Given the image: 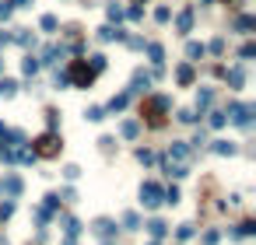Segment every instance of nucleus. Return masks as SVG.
<instances>
[{"mask_svg": "<svg viewBox=\"0 0 256 245\" xmlns=\"http://www.w3.org/2000/svg\"><path fill=\"white\" fill-rule=\"evenodd\" d=\"M137 133H141V123H133V119H130V123H123V137H127V140H133Z\"/></svg>", "mask_w": 256, "mask_h": 245, "instance_id": "obj_15", "label": "nucleus"}, {"mask_svg": "<svg viewBox=\"0 0 256 245\" xmlns=\"http://www.w3.org/2000/svg\"><path fill=\"white\" fill-rule=\"evenodd\" d=\"M210 102H214V91H210V88H207V91H200V95H197V109H207V105H210Z\"/></svg>", "mask_w": 256, "mask_h": 245, "instance_id": "obj_16", "label": "nucleus"}, {"mask_svg": "<svg viewBox=\"0 0 256 245\" xmlns=\"http://www.w3.org/2000/svg\"><path fill=\"white\" fill-rule=\"evenodd\" d=\"M165 172H169L172 179H183V175H190V168H186V165H165Z\"/></svg>", "mask_w": 256, "mask_h": 245, "instance_id": "obj_12", "label": "nucleus"}, {"mask_svg": "<svg viewBox=\"0 0 256 245\" xmlns=\"http://www.w3.org/2000/svg\"><path fill=\"white\" fill-rule=\"evenodd\" d=\"M112 228H116V224H112L109 217H98V221H95V228H92V231H95V235H98V238H102L105 245H112Z\"/></svg>", "mask_w": 256, "mask_h": 245, "instance_id": "obj_3", "label": "nucleus"}, {"mask_svg": "<svg viewBox=\"0 0 256 245\" xmlns=\"http://www.w3.org/2000/svg\"><path fill=\"white\" fill-rule=\"evenodd\" d=\"M53 151H56V137H53V133H46V137L39 140V154H53Z\"/></svg>", "mask_w": 256, "mask_h": 245, "instance_id": "obj_8", "label": "nucleus"}, {"mask_svg": "<svg viewBox=\"0 0 256 245\" xmlns=\"http://www.w3.org/2000/svg\"><path fill=\"white\" fill-rule=\"evenodd\" d=\"M21 70H25L28 77H32L35 70H39V60H35V56H25V63H21Z\"/></svg>", "mask_w": 256, "mask_h": 245, "instance_id": "obj_18", "label": "nucleus"}, {"mask_svg": "<svg viewBox=\"0 0 256 245\" xmlns=\"http://www.w3.org/2000/svg\"><path fill=\"white\" fill-rule=\"evenodd\" d=\"M228 112H232V119L242 126V130H249V123H253V105H232Z\"/></svg>", "mask_w": 256, "mask_h": 245, "instance_id": "obj_2", "label": "nucleus"}, {"mask_svg": "<svg viewBox=\"0 0 256 245\" xmlns=\"http://www.w3.org/2000/svg\"><path fill=\"white\" fill-rule=\"evenodd\" d=\"M169 158H176V161L183 165V161H190V147H186V144H172V147H169Z\"/></svg>", "mask_w": 256, "mask_h": 245, "instance_id": "obj_5", "label": "nucleus"}, {"mask_svg": "<svg viewBox=\"0 0 256 245\" xmlns=\"http://www.w3.org/2000/svg\"><path fill=\"white\" fill-rule=\"evenodd\" d=\"M228 84H232V88H242V70H228Z\"/></svg>", "mask_w": 256, "mask_h": 245, "instance_id": "obj_23", "label": "nucleus"}, {"mask_svg": "<svg viewBox=\"0 0 256 245\" xmlns=\"http://www.w3.org/2000/svg\"><path fill=\"white\" fill-rule=\"evenodd\" d=\"M179 238H183V242L193 238V224H183V228H179Z\"/></svg>", "mask_w": 256, "mask_h": 245, "instance_id": "obj_34", "label": "nucleus"}, {"mask_svg": "<svg viewBox=\"0 0 256 245\" xmlns=\"http://www.w3.org/2000/svg\"><path fill=\"white\" fill-rule=\"evenodd\" d=\"M253 231H256V224L246 221V224H239V228H235V238H246V235H253Z\"/></svg>", "mask_w": 256, "mask_h": 245, "instance_id": "obj_21", "label": "nucleus"}, {"mask_svg": "<svg viewBox=\"0 0 256 245\" xmlns=\"http://www.w3.org/2000/svg\"><path fill=\"white\" fill-rule=\"evenodd\" d=\"M214 151H218V154H235V144H228V140H214Z\"/></svg>", "mask_w": 256, "mask_h": 245, "instance_id": "obj_20", "label": "nucleus"}, {"mask_svg": "<svg viewBox=\"0 0 256 245\" xmlns=\"http://www.w3.org/2000/svg\"><path fill=\"white\" fill-rule=\"evenodd\" d=\"M98 39H102V42H112V39H123V32H119V28H109V25H105L102 32H98Z\"/></svg>", "mask_w": 256, "mask_h": 245, "instance_id": "obj_9", "label": "nucleus"}, {"mask_svg": "<svg viewBox=\"0 0 256 245\" xmlns=\"http://www.w3.org/2000/svg\"><path fill=\"white\" fill-rule=\"evenodd\" d=\"M165 203H179V189L172 186V189H165Z\"/></svg>", "mask_w": 256, "mask_h": 245, "instance_id": "obj_30", "label": "nucleus"}, {"mask_svg": "<svg viewBox=\"0 0 256 245\" xmlns=\"http://www.w3.org/2000/svg\"><path fill=\"white\" fill-rule=\"evenodd\" d=\"M224 119H228L224 112H214V116H210V126H224Z\"/></svg>", "mask_w": 256, "mask_h": 245, "instance_id": "obj_36", "label": "nucleus"}, {"mask_svg": "<svg viewBox=\"0 0 256 245\" xmlns=\"http://www.w3.org/2000/svg\"><path fill=\"white\" fill-rule=\"evenodd\" d=\"M141 203H144L147 210H155L158 203H165V189H161L158 182H144V186H141Z\"/></svg>", "mask_w": 256, "mask_h": 245, "instance_id": "obj_1", "label": "nucleus"}, {"mask_svg": "<svg viewBox=\"0 0 256 245\" xmlns=\"http://www.w3.org/2000/svg\"><path fill=\"white\" fill-rule=\"evenodd\" d=\"M155 18H158V21H169V18H172V11H169V7H158V11H155Z\"/></svg>", "mask_w": 256, "mask_h": 245, "instance_id": "obj_31", "label": "nucleus"}, {"mask_svg": "<svg viewBox=\"0 0 256 245\" xmlns=\"http://www.w3.org/2000/svg\"><path fill=\"white\" fill-rule=\"evenodd\" d=\"M98 70H105V56H92V74H98Z\"/></svg>", "mask_w": 256, "mask_h": 245, "instance_id": "obj_27", "label": "nucleus"}, {"mask_svg": "<svg viewBox=\"0 0 256 245\" xmlns=\"http://www.w3.org/2000/svg\"><path fill=\"white\" fill-rule=\"evenodd\" d=\"M84 116L92 119V123H102V119H105V109H102V105H92V109L84 112Z\"/></svg>", "mask_w": 256, "mask_h": 245, "instance_id": "obj_14", "label": "nucleus"}, {"mask_svg": "<svg viewBox=\"0 0 256 245\" xmlns=\"http://www.w3.org/2000/svg\"><path fill=\"white\" fill-rule=\"evenodd\" d=\"M0 70H4V67H0Z\"/></svg>", "mask_w": 256, "mask_h": 245, "instance_id": "obj_43", "label": "nucleus"}, {"mask_svg": "<svg viewBox=\"0 0 256 245\" xmlns=\"http://www.w3.org/2000/svg\"><path fill=\"white\" fill-rule=\"evenodd\" d=\"M151 245H158V242H151Z\"/></svg>", "mask_w": 256, "mask_h": 245, "instance_id": "obj_42", "label": "nucleus"}, {"mask_svg": "<svg viewBox=\"0 0 256 245\" xmlns=\"http://www.w3.org/2000/svg\"><path fill=\"white\" fill-rule=\"evenodd\" d=\"M109 18H112V21H119V18H123V7H116V4H109Z\"/></svg>", "mask_w": 256, "mask_h": 245, "instance_id": "obj_33", "label": "nucleus"}, {"mask_svg": "<svg viewBox=\"0 0 256 245\" xmlns=\"http://www.w3.org/2000/svg\"><path fill=\"white\" fill-rule=\"evenodd\" d=\"M11 11H14V7H11V0H0V21H7V18H11Z\"/></svg>", "mask_w": 256, "mask_h": 245, "instance_id": "obj_24", "label": "nucleus"}, {"mask_svg": "<svg viewBox=\"0 0 256 245\" xmlns=\"http://www.w3.org/2000/svg\"><path fill=\"white\" fill-rule=\"evenodd\" d=\"M186 53H190V60H200V56H204L207 49L200 46V42H190V46H186Z\"/></svg>", "mask_w": 256, "mask_h": 245, "instance_id": "obj_19", "label": "nucleus"}, {"mask_svg": "<svg viewBox=\"0 0 256 245\" xmlns=\"http://www.w3.org/2000/svg\"><path fill=\"white\" fill-rule=\"evenodd\" d=\"M42 32H56V18H53V14L42 18Z\"/></svg>", "mask_w": 256, "mask_h": 245, "instance_id": "obj_25", "label": "nucleus"}, {"mask_svg": "<svg viewBox=\"0 0 256 245\" xmlns=\"http://www.w3.org/2000/svg\"><path fill=\"white\" fill-rule=\"evenodd\" d=\"M64 235H67V242H74V238L81 235V224L74 221V217H67V221H64Z\"/></svg>", "mask_w": 256, "mask_h": 245, "instance_id": "obj_7", "label": "nucleus"}, {"mask_svg": "<svg viewBox=\"0 0 256 245\" xmlns=\"http://www.w3.org/2000/svg\"><path fill=\"white\" fill-rule=\"evenodd\" d=\"M14 91H18V84H14L11 77H4V81H0V95H4V98H11Z\"/></svg>", "mask_w": 256, "mask_h": 245, "instance_id": "obj_13", "label": "nucleus"}, {"mask_svg": "<svg viewBox=\"0 0 256 245\" xmlns=\"http://www.w3.org/2000/svg\"><path fill=\"white\" fill-rule=\"evenodd\" d=\"M0 42H7V35H4V32H0Z\"/></svg>", "mask_w": 256, "mask_h": 245, "instance_id": "obj_41", "label": "nucleus"}, {"mask_svg": "<svg viewBox=\"0 0 256 245\" xmlns=\"http://www.w3.org/2000/svg\"><path fill=\"white\" fill-rule=\"evenodd\" d=\"M0 189H4L7 196H18V193H21V179H14V175H11V179L0 182Z\"/></svg>", "mask_w": 256, "mask_h": 245, "instance_id": "obj_6", "label": "nucleus"}, {"mask_svg": "<svg viewBox=\"0 0 256 245\" xmlns=\"http://www.w3.org/2000/svg\"><path fill=\"white\" fill-rule=\"evenodd\" d=\"M147 56H151V63H161V46H158V42H151V46H147Z\"/></svg>", "mask_w": 256, "mask_h": 245, "instance_id": "obj_22", "label": "nucleus"}, {"mask_svg": "<svg viewBox=\"0 0 256 245\" xmlns=\"http://www.w3.org/2000/svg\"><path fill=\"white\" fill-rule=\"evenodd\" d=\"M204 245H218V231H207L204 235Z\"/></svg>", "mask_w": 256, "mask_h": 245, "instance_id": "obj_39", "label": "nucleus"}, {"mask_svg": "<svg viewBox=\"0 0 256 245\" xmlns=\"http://www.w3.org/2000/svg\"><path fill=\"white\" fill-rule=\"evenodd\" d=\"M123 224L130 228V231H137V224H141V221H137V214H127V217H123Z\"/></svg>", "mask_w": 256, "mask_h": 245, "instance_id": "obj_28", "label": "nucleus"}, {"mask_svg": "<svg viewBox=\"0 0 256 245\" xmlns=\"http://www.w3.org/2000/svg\"><path fill=\"white\" fill-rule=\"evenodd\" d=\"M137 161H144V165H151V161H155V154H151V151H144V147H141V151H137Z\"/></svg>", "mask_w": 256, "mask_h": 245, "instance_id": "obj_29", "label": "nucleus"}, {"mask_svg": "<svg viewBox=\"0 0 256 245\" xmlns=\"http://www.w3.org/2000/svg\"><path fill=\"white\" fill-rule=\"evenodd\" d=\"M11 214H14V203H4V207H0V221H7Z\"/></svg>", "mask_w": 256, "mask_h": 245, "instance_id": "obj_35", "label": "nucleus"}, {"mask_svg": "<svg viewBox=\"0 0 256 245\" xmlns=\"http://www.w3.org/2000/svg\"><path fill=\"white\" fill-rule=\"evenodd\" d=\"M144 228H147V235H151L155 242H161V238H165V231H169V224H165V221H158V217H155V221H147Z\"/></svg>", "mask_w": 256, "mask_h": 245, "instance_id": "obj_4", "label": "nucleus"}, {"mask_svg": "<svg viewBox=\"0 0 256 245\" xmlns=\"http://www.w3.org/2000/svg\"><path fill=\"white\" fill-rule=\"evenodd\" d=\"M176 77H179V84H190V81H193V67H190V63H183V67L176 70Z\"/></svg>", "mask_w": 256, "mask_h": 245, "instance_id": "obj_10", "label": "nucleus"}, {"mask_svg": "<svg viewBox=\"0 0 256 245\" xmlns=\"http://www.w3.org/2000/svg\"><path fill=\"white\" fill-rule=\"evenodd\" d=\"M235 28H239V32H246V35H249V28H253V18H239V21H235Z\"/></svg>", "mask_w": 256, "mask_h": 245, "instance_id": "obj_26", "label": "nucleus"}, {"mask_svg": "<svg viewBox=\"0 0 256 245\" xmlns=\"http://www.w3.org/2000/svg\"><path fill=\"white\" fill-rule=\"evenodd\" d=\"M11 7H28V0H11Z\"/></svg>", "mask_w": 256, "mask_h": 245, "instance_id": "obj_40", "label": "nucleus"}, {"mask_svg": "<svg viewBox=\"0 0 256 245\" xmlns=\"http://www.w3.org/2000/svg\"><path fill=\"white\" fill-rule=\"evenodd\" d=\"M64 175H67V179H78V175H81V168H78V165H67V168H64Z\"/></svg>", "mask_w": 256, "mask_h": 245, "instance_id": "obj_32", "label": "nucleus"}, {"mask_svg": "<svg viewBox=\"0 0 256 245\" xmlns=\"http://www.w3.org/2000/svg\"><path fill=\"white\" fill-rule=\"evenodd\" d=\"M127 102H130V91H127V95H116L112 102H109V112H119V109H127Z\"/></svg>", "mask_w": 256, "mask_h": 245, "instance_id": "obj_11", "label": "nucleus"}, {"mask_svg": "<svg viewBox=\"0 0 256 245\" xmlns=\"http://www.w3.org/2000/svg\"><path fill=\"white\" fill-rule=\"evenodd\" d=\"M190 25H193V11H183L179 14V32H190Z\"/></svg>", "mask_w": 256, "mask_h": 245, "instance_id": "obj_17", "label": "nucleus"}, {"mask_svg": "<svg viewBox=\"0 0 256 245\" xmlns=\"http://www.w3.org/2000/svg\"><path fill=\"white\" fill-rule=\"evenodd\" d=\"M253 53H256V46L249 42V46H242V53H239V56H242V60H253Z\"/></svg>", "mask_w": 256, "mask_h": 245, "instance_id": "obj_37", "label": "nucleus"}, {"mask_svg": "<svg viewBox=\"0 0 256 245\" xmlns=\"http://www.w3.org/2000/svg\"><path fill=\"white\" fill-rule=\"evenodd\" d=\"M193 119H197V116H193L190 109H183V112H179V123H193Z\"/></svg>", "mask_w": 256, "mask_h": 245, "instance_id": "obj_38", "label": "nucleus"}]
</instances>
